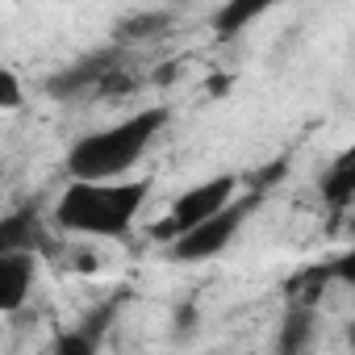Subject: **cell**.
<instances>
[{
  "mask_svg": "<svg viewBox=\"0 0 355 355\" xmlns=\"http://www.w3.org/2000/svg\"><path fill=\"white\" fill-rule=\"evenodd\" d=\"M109 71H117L109 51H105V55H88V59H80V63L63 67L59 76H51V84H46V88H51L55 96H76V92H88V88H101Z\"/></svg>",
  "mask_w": 355,
  "mask_h": 355,
  "instance_id": "obj_5",
  "label": "cell"
},
{
  "mask_svg": "<svg viewBox=\"0 0 355 355\" xmlns=\"http://www.w3.org/2000/svg\"><path fill=\"white\" fill-rule=\"evenodd\" d=\"M234 189H239V180H234V175H214V180H201V184H193L189 193H180V197H175V205H171V218H163V222L155 226V239H163V243H175V239L193 234L197 226H205L209 218H218L222 209H230V205H234Z\"/></svg>",
  "mask_w": 355,
  "mask_h": 355,
  "instance_id": "obj_3",
  "label": "cell"
},
{
  "mask_svg": "<svg viewBox=\"0 0 355 355\" xmlns=\"http://www.w3.org/2000/svg\"><path fill=\"white\" fill-rule=\"evenodd\" d=\"M34 243H38V214L34 209H17L0 222V255H17V251L34 255Z\"/></svg>",
  "mask_w": 355,
  "mask_h": 355,
  "instance_id": "obj_8",
  "label": "cell"
},
{
  "mask_svg": "<svg viewBox=\"0 0 355 355\" xmlns=\"http://www.w3.org/2000/svg\"><path fill=\"white\" fill-rule=\"evenodd\" d=\"M51 355H96V338L84 330H63V334H55Z\"/></svg>",
  "mask_w": 355,
  "mask_h": 355,
  "instance_id": "obj_11",
  "label": "cell"
},
{
  "mask_svg": "<svg viewBox=\"0 0 355 355\" xmlns=\"http://www.w3.org/2000/svg\"><path fill=\"white\" fill-rule=\"evenodd\" d=\"M347 343H351V351H355V322H347Z\"/></svg>",
  "mask_w": 355,
  "mask_h": 355,
  "instance_id": "obj_14",
  "label": "cell"
},
{
  "mask_svg": "<svg viewBox=\"0 0 355 355\" xmlns=\"http://www.w3.org/2000/svg\"><path fill=\"white\" fill-rule=\"evenodd\" d=\"M150 184L146 180H113V184H67V193L55 205V222L76 234H101L121 239L134 218L146 205Z\"/></svg>",
  "mask_w": 355,
  "mask_h": 355,
  "instance_id": "obj_2",
  "label": "cell"
},
{
  "mask_svg": "<svg viewBox=\"0 0 355 355\" xmlns=\"http://www.w3.org/2000/svg\"><path fill=\"white\" fill-rule=\"evenodd\" d=\"M318 193H322V201L334 205V209L355 201V142H351L343 155H334L330 167L318 175Z\"/></svg>",
  "mask_w": 355,
  "mask_h": 355,
  "instance_id": "obj_7",
  "label": "cell"
},
{
  "mask_svg": "<svg viewBox=\"0 0 355 355\" xmlns=\"http://www.w3.org/2000/svg\"><path fill=\"white\" fill-rule=\"evenodd\" d=\"M0 105H5V109H17L21 105V84H17V76L9 67L0 71Z\"/></svg>",
  "mask_w": 355,
  "mask_h": 355,
  "instance_id": "obj_12",
  "label": "cell"
},
{
  "mask_svg": "<svg viewBox=\"0 0 355 355\" xmlns=\"http://www.w3.org/2000/svg\"><path fill=\"white\" fill-rule=\"evenodd\" d=\"M313 338V309L309 305H293L288 318H284V338H280V351L284 355H301Z\"/></svg>",
  "mask_w": 355,
  "mask_h": 355,
  "instance_id": "obj_9",
  "label": "cell"
},
{
  "mask_svg": "<svg viewBox=\"0 0 355 355\" xmlns=\"http://www.w3.org/2000/svg\"><path fill=\"white\" fill-rule=\"evenodd\" d=\"M263 9H268V5H259V0H251V5H226V9H218L214 26H218V34H239V30H243L247 21H255Z\"/></svg>",
  "mask_w": 355,
  "mask_h": 355,
  "instance_id": "obj_10",
  "label": "cell"
},
{
  "mask_svg": "<svg viewBox=\"0 0 355 355\" xmlns=\"http://www.w3.org/2000/svg\"><path fill=\"white\" fill-rule=\"evenodd\" d=\"M347 230H351V239H355V214H351V222H347Z\"/></svg>",
  "mask_w": 355,
  "mask_h": 355,
  "instance_id": "obj_15",
  "label": "cell"
},
{
  "mask_svg": "<svg viewBox=\"0 0 355 355\" xmlns=\"http://www.w3.org/2000/svg\"><path fill=\"white\" fill-rule=\"evenodd\" d=\"M167 125V109H138L134 117L84 134L67 150V175L76 184H113L150 150L159 130Z\"/></svg>",
  "mask_w": 355,
  "mask_h": 355,
  "instance_id": "obj_1",
  "label": "cell"
},
{
  "mask_svg": "<svg viewBox=\"0 0 355 355\" xmlns=\"http://www.w3.org/2000/svg\"><path fill=\"white\" fill-rule=\"evenodd\" d=\"M334 280L355 284V247H351V251H343V255L334 259Z\"/></svg>",
  "mask_w": 355,
  "mask_h": 355,
  "instance_id": "obj_13",
  "label": "cell"
},
{
  "mask_svg": "<svg viewBox=\"0 0 355 355\" xmlns=\"http://www.w3.org/2000/svg\"><path fill=\"white\" fill-rule=\"evenodd\" d=\"M251 209H255V197L234 201L230 209H222L218 218H209V222L197 226L193 234L175 239V243H171V255H175V259H184V263H205V259L222 255V251L234 243V234H239V226H243V218H247Z\"/></svg>",
  "mask_w": 355,
  "mask_h": 355,
  "instance_id": "obj_4",
  "label": "cell"
},
{
  "mask_svg": "<svg viewBox=\"0 0 355 355\" xmlns=\"http://www.w3.org/2000/svg\"><path fill=\"white\" fill-rule=\"evenodd\" d=\"M30 284H34V255L30 251L0 255V309L17 313L30 297Z\"/></svg>",
  "mask_w": 355,
  "mask_h": 355,
  "instance_id": "obj_6",
  "label": "cell"
}]
</instances>
